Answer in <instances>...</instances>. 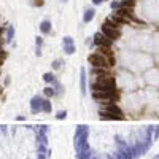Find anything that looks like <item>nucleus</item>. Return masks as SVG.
<instances>
[{"mask_svg": "<svg viewBox=\"0 0 159 159\" xmlns=\"http://www.w3.org/2000/svg\"><path fill=\"white\" fill-rule=\"evenodd\" d=\"M16 130L0 129V159H48L50 148H48V130L43 126L42 134L35 143H30L26 149V154H13V140Z\"/></svg>", "mask_w": 159, "mask_h": 159, "instance_id": "f257e3e1", "label": "nucleus"}, {"mask_svg": "<svg viewBox=\"0 0 159 159\" xmlns=\"http://www.w3.org/2000/svg\"><path fill=\"white\" fill-rule=\"evenodd\" d=\"M89 88H91L92 92H96V91L116 89V80H115V77H111V75H105V77L96 78V80L89 85Z\"/></svg>", "mask_w": 159, "mask_h": 159, "instance_id": "f03ea898", "label": "nucleus"}, {"mask_svg": "<svg viewBox=\"0 0 159 159\" xmlns=\"http://www.w3.org/2000/svg\"><path fill=\"white\" fill-rule=\"evenodd\" d=\"M100 32L104 34L107 38H110L111 42H116V40L121 38V29H119V26L116 22L111 21L110 18L104 24H100Z\"/></svg>", "mask_w": 159, "mask_h": 159, "instance_id": "7ed1b4c3", "label": "nucleus"}, {"mask_svg": "<svg viewBox=\"0 0 159 159\" xmlns=\"http://www.w3.org/2000/svg\"><path fill=\"white\" fill-rule=\"evenodd\" d=\"M92 99L99 104H116V100L119 99V92L118 89H110V91H96L92 92Z\"/></svg>", "mask_w": 159, "mask_h": 159, "instance_id": "20e7f679", "label": "nucleus"}, {"mask_svg": "<svg viewBox=\"0 0 159 159\" xmlns=\"http://www.w3.org/2000/svg\"><path fill=\"white\" fill-rule=\"evenodd\" d=\"M88 62H89L91 67H94V69H110L111 65H113L108 58H105V56L99 51L88 54Z\"/></svg>", "mask_w": 159, "mask_h": 159, "instance_id": "39448f33", "label": "nucleus"}, {"mask_svg": "<svg viewBox=\"0 0 159 159\" xmlns=\"http://www.w3.org/2000/svg\"><path fill=\"white\" fill-rule=\"evenodd\" d=\"M92 43H94L97 48H99V46H111V45H113V42H111L110 38H107V37L102 34L100 30L92 37Z\"/></svg>", "mask_w": 159, "mask_h": 159, "instance_id": "423d86ee", "label": "nucleus"}, {"mask_svg": "<svg viewBox=\"0 0 159 159\" xmlns=\"http://www.w3.org/2000/svg\"><path fill=\"white\" fill-rule=\"evenodd\" d=\"M30 110H32V113H40V111H43V99L38 97V96H35L32 97L30 100Z\"/></svg>", "mask_w": 159, "mask_h": 159, "instance_id": "0eeeda50", "label": "nucleus"}, {"mask_svg": "<svg viewBox=\"0 0 159 159\" xmlns=\"http://www.w3.org/2000/svg\"><path fill=\"white\" fill-rule=\"evenodd\" d=\"M62 46H64V51L65 54H73L75 53V45H73V38L72 37H64V40H62Z\"/></svg>", "mask_w": 159, "mask_h": 159, "instance_id": "6e6552de", "label": "nucleus"}, {"mask_svg": "<svg viewBox=\"0 0 159 159\" xmlns=\"http://www.w3.org/2000/svg\"><path fill=\"white\" fill-rule=\"evenodd\" d=\"M97 51L102 53V54L105 56V58H108L111 62L115 61V51H113V48H111V46H99Z\"/></svg>", "mask_w": 159, "mask_h": 159, "instance_id": "1a4fd4ad", "label": "nucleus"}, {"mask_svg": "<svg viewBox=\"0 0 159 159\" xmlns=\"http://www.w3.org/2000/svg\"><path fill=\"white\" fill-rule=\"evenodd\" d=\"M38 27H40V32H42L43 35H50L51 30H53V24H51V21H48V19L42 21Z\"/></svg>", "mask_w": 159, "mask_h": 159, "instance_id": "9d476101", "label": "nucleus"}, {"mask_svg": "<svg viewBox=\"0 0 159 159\" xmlns=\"http://www.w3.org/2000/svg\"><path fill=\"white\" fill-rule=\"evenodd\" d=\"M94 16H96V10L94 8H88V10L85 11V14H83V22L89 24L92 19H94Z\"/></svg>", "mask_w": 159, "mask_h": 159, "instance_id": "9b49d317", "label": "nucleus"}, {"mask_svg": "<svg viewBox=\"0 0 159 159\" xmlns=\"http://www.w3.org/2000/svg\"><path fill=\"white\" fill-rule=\"evenodd\" d=\"M91 75L96 78H100V77H105V75H110L108 73V69H91Z\"/></svg>", "mask_w": 159, "mask_h": 159, "instance_id": "f8f14e48", "label": "nucleus"}, {"mask_svg": "<svg viewBox=\"0 0 159 159\" xmlns=\"http://www.w3.org/2000/svg\"><path fill=\"white\" fill-rule=\"evenodd\" d=\"M81 94L86 96V70L81 69Z\"/></svg>", "mask_w": 159, "mask_h": 159, "instance_id": "ddd939ff", "label": "nucleus"}, {"mask_svg": "<svg viewBox=\"0 0 159 159\" xmlns=\"http://www.w3.org/2000/svg\"><path fill=\"white\" fill-rule=\"evenodd\" d=\"M35 46H37V56H42V48H43V38L42 37H37V40H35Z\"/></svg>", "mask_w": 159, "mask_h": 159, "instance_id": "4468645a", "label": "nucleus"}, {"mask_svg": "<svg viewBox=\"0 0 159 159\" xmlns=\"http://www.w3.org/2000/svg\"><path fill=\"white\" fill-rule=\"evenodd\" d=\"M45 96L46 97H54V96H58V92H56V89H54V86H46L45 88Z\"/></svg>", "mask_w": 159, "mask_h": 159, "instance_id": "2eb2a0df", "label": "nucleus"}, {"mask_svg": "<svg viewBox=\"0 0 159 159\" xmlns=\"http://www.w3.org/2000/svg\"><path fill=\"white\" fill-rule=\"evenodd\" d=\"M43 81H45V83H51V85H54L56 78H54V75H53L51 72H48V73L43 75Z\"/></svg>", "mask_w": 159, "mask_h": 159, "instance_id": "dca6fc26", "label": "nucleus"}, {"mask_svg": "<svg viewBox=\"0 0 159 159\" xmlns=\"http://www.w3.org/2000/svg\"><path fill=\"white\" fill-rule=\"evenodd\" d=\"M51 110H53V107H51L50 99H43V111L45 113H51Z\"/></svg>", "mask_w": 159, "mask_h": 159, "instance_id": "f3484780", "label": "nucleus"}, {"mask_svg": "<svg viewBox=\"0 0 159 159\" xmlns=\"http://www.w3.org/2000/svg\"><path fill=\"white\" fill-rule=\"evenodd\" d=\"M135 5V0H121V6L124 8H132Z\"/></svg>", "mask_w": 159, "mask_h": 159, "instance_id": "a211bd4d", "label": "nucleus"}, {"mask_svg": "<svg viewBox=\"0 0 159 159\" xmlns=\"http://www.w3.org/2000/svg\"><path fill=\"white\" fill-rule=\"evenodd\" d=\"M110 6H111V10L115 11V10H118V8L121 6V2H119V0H113V2L110 3Z\"/></svg>", "mask_w": 159, "mask_h": 159, "instance_id": "6ab92c4d", "label": "nucleus"}, {"mask_svg": "<svg viewBox=\"0 0 159 159\" xmlns=\"http://www.w3.org/2000/svg\"><path fill=\"white\" fill-rule=\"evenodd\" d=\"M61 65H62V61H59V59H58V61H54V62H53V69H54V70H59V69H61Z\"/></svg>", "mask_w": 159, "mask_h": 159, "instance_id": "aec40b11", "label": "nucleus"}, {"mask_svg": "<svg viewBox=\"0 0 159 159\" xmlns=\"http://www.w3.org/2000/svg\"><path fill=\"white\" fill-rule=\"evenodd\" d=\"M6 30H8V40H11V37L14 35V29H13L11 26H8V27H6Z\"/></svg>", "mask_w": 159, "mask_h": 159, "instance_id": "412c9836", "label": "nucleus"}, {"mask_svg": "<svg viewBox=\"0 0 159 159\" xmlns=\"http://www.w3.org/2000/svg\"><path fill=\"white\" fill-rule=\"evenodd\" d=\"M34 5L35 6H43L45 5V0H34Z\"/></svg>", "mask_w": 159, "mask_h": 159, "instance_id": "4be33fe9", "label": "nucleus"}, {"mask_svg": "<svg viewBox=\"0 0 159 159\" xmlns=\"http://www.w3.org/2000/svg\"><path fill=\"white\" fill-rule=\"evenodd\" d=\"M65 115H67V111H59V113H58V116H56V118H58V119H62V118H65Z\"/></svg>", "mask_w": 159, "mask_h": 159, "instance_id": "5701e85b", "label": "nucleus"}, {"mask_svg": "<svg viewBox=\"0 0 159 159\" xmlns=\"http://www.w3.org/2000/svg\"><path fill=\"white\" fill-rule=\"evenodd\" d=\"M92 3H94V5H102V3H104V0H92Z\"/></svg>", "mask_w": 159, "mask_h": 159, "instance_id": "b1692460", "label": "nucleus"}, {"mask_svg": "<svg viewBox=\"0 0 159 159\" xmlns=\"http://www.w3.org/2000/svg\"><path fill=\"white\" fill-rule=\"evenodd\" d=\"M61 2H64V3H65V2H67V0H61Z\"/></svg>", "mask_w": 159, "mask_h": 159, "instance_id": "393cba45", "label": "nucleus"}, {"mask_svg": "<svg viewBox=\"0 0 159 159\" xmlns=\"http://www.w3.org/2000/svg\"><path fill=\"white\" fill-rule=\"evenodd\" d=\"M0 67H2V61H0Z\"/></svg>", "mask_w": 159, "mask_h": 159, "instance_id": "a878e982", "label": "nucleus"}, {"mask_svg": "<svg viewBox=\"0 0 159 159\" xmlns=\"http://www.w3.org/2000/svg\"><path fill=\"white\" fill-rule=\"evenodd\" d=\"M104 2H105V0H104Z\"/></svg>", "mask_w": 159, "mask_h": 159, "instance_id": "bb28decb", "label": "nucleus"}]
</instances>
